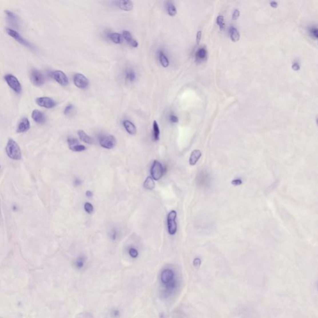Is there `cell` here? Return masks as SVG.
Masks as SVG:
<instances>
[{"label":"cell","instance_id":"f35d334b","mask_svg":"<svg viewBox=\"0 0 318 318\" xmlns=\"http://www.w3.org/2000/svg\"><path fill=\"white\" fill-rule=\"evenodd\" d=\"M170 121L173 123H176L178 122V118L175 115H172L170 116Z\"/></svg>","mask_w":318,"mask_h":318},{"label":"cell","instance_id":"6da1fadb","mask_svg":"<svg viewBox=\"0 0 318 318\" xmlns=\"http://www.w3.org/2000/svg\"><path fill=\"white\" fill-rule=\"evenodd\" d=\"M8 156L14 160H19L21 158V151L19 145L12 139L8 140L6 147Z\"/></svg>","mask_w":318,"mask_h":318},{"label":"cell","instance_id":"2e32d148","mask_svg":"<svg viewBox=\"0 0 318 318\" xmlns=\"http://www.w3.org/2000/svg\"><path fill=\"white\" fill-rule=\"evenodd\" d=\"M201 152L200 150H194L192 151L189 159L190 165L191 166L196 165L199 159L201 157Z\"/></svg>","mask_w":318,"mask_h":318},{"label":"cell","instance_id":"bcb514c9","mask_svg":"<svg viewBox=\"0 0 318 318\" xmlns=\"http://www.w3.org/2000/svg\"><path fill=\"white\" fill-rule=\"evenodd\" d=\"M119 314H120V313H119L118 310H115L113 312V315L115 317H118L119 316Z\"/></svg>","mask_w":318,"mask_h":318},{"label":"cell","instance_id":"8d00e7d4","mask_svg":"<svg viewBox=\"0 0 318 318\" xmlns=\"http://www.w3.org/2000/svg\"><path fill=\"white\" fill-rule=\"evenodd\" d=\"M243 183V181L241 179H235L232 181V184L235 186L241 185Z\"/></svg>","mask_w":318,"mask_h":318},{"label":"cell","instance_id":"d4e9b609","mask_svg":"<svg viewBox=\"0 0 318 318\" xmlns=\"http://www.w3.org/2000/svg\"><path fill=\"white\" fill-rule=\"evenodd\" d=\"M159 60H160V63L164 67H167L169 65V61L167 57L165 56V54L162 51L159 52Z\"/></svg>","mask_w":318,"mask_h":318},{"label":"cell","instance_id":"3957f363","mask_svg":"<svg viewBox=\"0 0 318 318\" xmlns=\"http://www.w3.org/2000/svg\"><path fill=\"white\" fill-rule=\"evenodd\" d=\"M164 172L165 169L162 166V164L158 160H154L150 169L152 178L154 179V180L158 181L163 176Z\"/></svg>","mask_w":318,"mask_h":318},{"label":"cell","instance_id":"ffe728a7","mask_svg":"<svg viewBox=\"0 0 318 318\" xmlns=\"http://www.w3.org/2000/svg\"><path fill=\"white\" fill-rule=\"evenodd\" d=\"M78 135L82 141L88 144H92L93 143V138L86 134L85 132L83 130H79L78 131Z\"/></svg>","mask_w":318,"mask_h":318},{"label":"cell","instance_id":"f1b7e54d","mask_svg":"<svg viewBox=\"0 0 318 318\" xmlns=\"http://www.w3.org/2000/svg\"><path fill=\"white\" fill-rule=\"evenodd\" d=\"M85 262V258L84 257H80L75 262V265L77 268L80 269L84 267Z\"/></svg>","mask_w":318,"mask_h":318},{"label":"cell","instance_id":"44dd1931","mask_svg":"<svg viewBox=\"0 0 318 318\" xmlns=\"http://www.w3.org/2000/svg\"><path fill=\"white\" fill-rule=\"evenodd\" d=\"M144 188L147 190H152L154 189L155 184L154 179L151 176H147L144 182Z\"/></svg>","mask_w":318,"mask_h":318},{"label":"cell","instance_id":"7bdbcfd3","mask_svg":"<svg viewBox=\"0 0 318 318\" xmlns=\"http://www.w3.org/2000/svg\"><path fill=\"white\" fill-rule=\"evenodd\" d=\"M85 194H86V196H87L88 198H91V197L93 196V193L91 191H90V190L86 191Z\"/></svg>","mask_w":318,"mask_h":318},{"label":"cell","instance_id":"b9f144b4","mask_svg":"<svg viewBox=\"0 0 318 318\" xmlns=\"http://www.w3.org/2000/svg\"><path fill=\"white\" fill-rule=\"evenodd\" d=\"M292 68H293V69L294 70H295V71H298V70H299V68H300V67H299V65H298V63H294V64L292 65Z\"/></svg>","mask_w":318,"mask_h":318},{"label":"cell","instance_id":"74e56055","mask_svg":"<svg viewBox=\"0 0 318 318\" xmlns=\"http://www.w3.org/2000/svg\"><path fill=\"white\" fill-rule=\"evenodd\" d=\"M201 34H202V32L200 31L197 32V35H196V43H197V44H200L201 39Z\"/></svg>","mask_w":318,"mask_h":318},{"label":"cell","instance_id":"ab89813d","mask_svg":"<svg viewBox=\"0 0 318 318\" xmlns=\"http://www.w3.org/2000/svg\"><path fill=\"white\" fill-rule=\"evenodd\" d=\"M117 235H118L117 231L116 230H113V232H112V234H111L112 239H113V241H115L116 239V238H117Z\"/></svg>","mask_w":318,"mask_h":318},{"label":"cell","instance_id":"8fae6325","mask_svg":"<svg viewBox=\"0 0 318 318\" xmlns=\"http://www.w3.org/2000/svg\"><path fill=\"white\" fill-rule=\"evenodd\" d=\"M175 278V272L172 269H165L161 273L160 279L164 284H167Z\"/></svg>","mask_w":318,"mask_h":318},{"label":"cell","instance_id":"9c48e42d","mask_svg":"<svg viewBox=\"0 0 318 318\" xmlns=\"http://www.w3.org/2000/svg\"><path fill=\"white\" fill-rule=\"evenodd\" d=\"M36 103H37L39 106L47 108V109H50V108H53L55 107L56 105V103L51 98L49 97H40L36 99Z\"/></svg>","mask_w":318,"mask_h":318},{"label":"cell","instance_id":"7c38bea8","mask_svg":"<svg viewBox=\"0 0 318 318\" xmlns=\"http://www.w3.org/2000/svg\"><path fill=\"white\" fill-rule=\"evenodd\" d=\"M30 129V122L27 118H23L21 119L17 128V132L23 133L27 132Z\"/></svg>","mask_w":318,"mask_h":318},{"label":"cell","instance_id":"4316f807","mask_svg":"<svg viewBox=\"0 0 318 318\" xmlns=\"http://www.w3.org/2000/svg\"><path fill=\"white\" fill-rule=\"evenodd\" d=\"M126 79L131 82L134 81L136 79V74L134 71L132 70H128L126 74Z\"/></svg>","mask_w":318,"mask_h":318},{"label":"cell","instance_id":"4fadbf2b","mask_svg":"<svg viewBox=\"0 0 318 318\" xmlns=\"http://www.w3.org/2000/svg\"><path fill=\"white\" fill-rule=\"evenodd\" d=\"M32 118L36 122L39 124H42L45 123L46 118L44 114L42 112L39 110H35L32 113Z\"/></svg>","mask_w":318,"mask_h":318},{"label":"cell","instance_id":"30bf717a","mask_svg":"<svg viewBox=\"0 0 318 318\" xmlns=\"http://www.w3.org/2000/svg\"><path fill=\"white\" fill-rule=\"evenodd\" d=\"M52 76L55 80L62 86H67L68 84V79L65 73L60 70L54 71L52 73Z\"/></svg>","mask_w":318,"mask_h":318},{"label":"cell","instance_id":"7a4b0ae2","mask_svg":"<svg viewBox=\"0 0 318 318\" xmlns=\"http://www.w3.org/2000/svg\"><path fill=\"white\" fill-rule=\"evenodd\" d=\"M6 31L7 32V34H8L9 35H10L11 37H13L17 42H19V44H22L25 47H26L29 48L31 50H34L35 49L33 45H32L31 43H29L27 41H26V39H24L17 31H14L10 28H7Z\"/></svg>","mask_w":318,"mask_h":318},{"label":"cell","instance_id":"484cf974","mask_svg":"<svg viewBox=\"0 0 318 318\" xmlns=\"http://www.w3.org/2000/svg\"><path fill=\"white\" fill-rule=\"evenodd\" d=\"M167 11L170 16H175L177 13V11L175 6L172 3H169L167 5Z\"/></svg>","mask_w":318,"mask_h":318},{"label":"cell","instance_id":"8992f818","mask_svg":"<svg viewBox=\"0 0 318 318\" xmlns=\"http://www.w3.org/2000/svg\"><path fill=\"white\" fill-rule=\"evenodd\" d=\"M30 79L32 84L35 86H42L45 82V77L41 71L33 68L30 72Z\"/></svg>","mask_w":318,"mask_h":318},{"label":"cell","instance_id":"5b68a950","mask_svg":"<svg viewBox=\"0 0 318 318\" xmlns=\"http://www.w3.org/2000/svg\"><path fill=\"white\" fill-rule=\"evenodd\" d=\"M177 213L175 210L170 212L167 216V227L168 233L170 235H174L177 230V224L176 222Z\"/></svg>","mask_w":318,"mask_h":318},{"label":"cell","instance_id":"277c9868","mask_svg":"<svg viewBox=\"0 0 318 318\" xmlns=\"http://www.w3.org/2000/svg\"><path fill=\"white\" fill-rule=\"evenodd\" d=\"M5 80L6 84L13 91L17 94H19L22 90L20 82L17 78L12 74H7L5 76Z\"/></svg>","mask_w":318,"mask_h":318},{"label":"cell","instance_id":"836d02e7","mask_svg":"<svg viewBox=\"0 0 318 318\" xmlns=\"http://www.w3.org/2000/svg\"><path fill=\"white\" fill-rule=\"evenodd\" d=\"M129 254L133 259H136L138 257V251L134 248H130L129 250Z\"/></svg>","mask_w":318,"mask_h":318},{"label":"cell","instance_id":"ba28073f","mask_svg":"<svg viewBox=\"0 0 318 318\" xmlns=\"http://www.w3.org/2000/svg\"><path fill=\"white\" fill-rule=\"evenodd\" d=\"M73 82L77 87L81 89H85L88 85V79L82 73H77L74 75Z\"/></svg>","mask_w":318,"mask_h":318},{"label":"cell","instance_id":"d6986e66","mask_svg":"<svg viewBox=\"0 0 318 318\" xmlns=\"http://www.w3.org/2000/svg\"><path fill=\"white\" fill-rule=\"evenodd\" d=\"M123 126L129 134L135 135L137 132V129L135 125L132 122L128 120H124L123 121Z\"/></svg>","mask_w":318,"mask_h":318},{"label":"cell","instance_id":"5bb4252c","mask_svg":"<svg viewBox=\"0 0 318 318\" xmlns=\"http://www.w3.org/2000/svg\"><path fill=\"white\" fill-rule=\"evenodd\" d=\"M5 13L6 14L8 23L11 25V26L15 28H18L19 27V21H18V18L16 14L8 10L6 11Z\"/></svg>","mask_w":318,"mask_h":318},{"label":"cell","instance_id":"cb8c5ba5","mask_svg":"<svg viewBox=\"0 0 318 318\" xmlns=\"http://www.w3.org/2000/svg\"><path fill=\"white\" fill-rule=\"evenodd\" d=\"M153 131H154V139L157 141V140H159V138H160V129H159L158 123L156 121H154Z\"/></svg>","mask_w":318,"mask_h":318},{"label":"cell","instance_id":"83f0119b","mask_svg":"<svg viewBox=\"0 0 318 318\" xmlns=\"http://www.w3.org/2000/svg\"><path fill=\"white\" fill-rule=\"evenodd\" d=\"M69 149L73 151V152H82L86 150V147L84 145H80V144H77V145H74L69 147Z\"/></svg>","mask_w":318,"mask_h":318},{"label":"cell","instance_id":"1f68e13d","mask_svg":"<svg viewBox=\"0 0 318 318\" xmlns=\"http://www.w3.org/2000/svg\"><path fill=\"white\" fill-rule=\"evenodd\" d=\"M67 143H68V147H70V146H72L78 144V140L77 139L74 138V137H68V139H67Z\"/></svg>","mask_w":318,"mask_h":318},{"label":"cell","instance_id":"60d3db41","mask_svg":"<svg viewBox=\"0 0 318 318\" xmlns=\"http://www.w3.org/2000/svg\"><path fill=\"white\" fill-rule=\"evenodd\" d=\"M82 180H80L79 178H76L74 181V185L75 186H80L82 184Z\"/></svg>","mask_w":318,"mask_h":318},{"label":"cell","instance_id":"52a82bcc","mask_svg":"<svg viewBox=\"0 0 318 318\" xmlns=\"http://www.w3.org/2000/svg\"><path fill=\"white\" fill-rule=\"evenodd\" d=\"M100 144L103 148L111 149L114 148L116 144V139L112 135L104 136L100 139Z\"/></svg>","mask_w":318,"mask_h":318},{"label":"cell","instance_id":"7dc6e473","mask_svg":"<svg viewBox=\"0 0 318 318\" xmlns=\"http://www.w3.org/2000/svg\"><path fill=\"white\" fill-rule=\"evenodd\" d=\"M0 168H1V166H0Z\"/></svg>","mask_w":318,"mask_h":318},{"label":"cell","instance_id":"f546056e","mask_svg":"<svg viewBox=\"0 0 318 318\" xmlns=\"http://www.w3.org/2000/svg\"><path fill=\"white\" fill-rule=\"evenodd\" d=\"M206 54H207L206 50L203 48H201L200 49H199L198 51L197 52L196 57H197L198 59H204L205 57L206 56Z\"/></svg>","mask_w":318,"mask_h":318},{"label":"cell","instance_id":"7402d4cb","mask_svg":"<svg viewBox=\"0 0 318 318\" xmlns=\"http://www.w3.org/2000/svg\"><path fill=\"white\" fill-rule=\"evenodd\" d=\"M109 37L111 41L113 42H114L115 44H121L122 42V41H123L122 35L119 33H116V32L110 34L109 35Z\"/></svg>","mask_w":318,"mask_h":318},{"label":"cell","instance_id":"ee69618b","mask_svg":"<svg viewBox=\"0 0 318 318\" xmlns=\"http://www.w3.org/2000/svg\"><path fill=\"white\" fill-rule=\"evenodd\" d=\"M270 6L272 7V8H277L278 6V3L276 1H271L270 3Z\"/></svg>","mask_w":318,"mask_h":318},{"label":"cell","instance_id":"e0dca14e","mask_svg":"<svg viewBox=\"0 0 318 318\" xmlns=\"http://www.w3.org/2000/svg\"><path fill=\"white\" fill-rule=\"evenodd\" d=\"M176 285L177 282L176 280H175V278L171 281H170L169 283L165 284L164 294L166 295V296H168V295H170L173 291L175 290Z\"/></svg>","mask_w":318,"mask_h":318},{"label":"cell","instance_id":"d6a6232c","mask_svg":"<svg viewBox=\"0 0 318 318\" xmlns=\"http://www.w3.org/2000/svg\"><path fill=\"white\" fill-rule=\"evenodd\" d=\"M217 24H218L221 30L224 28V17L222 16H219L217 17Z\"/></svg>","mask_w":318,"mask_h":318},{"label":"cell","instance_id":"ac0fdd59","mask_svg":"<svg viewBox=\"0 0 318 318\" xmlns=\"http://www.w3.org/2000/svg\"><path fill=\"white\" fill-rule=\"evenodd\" d=\"M122 37H123L129 44L134 47H137L138 46V42L132 37L131 34L129 31H124L122 32Z\"/></svg>","mask_w":318,"mask_h":318},{"label":"cell","instance_id":"4dcf8cb0","mask_svg":"<svg viewBox=\"0 0 318 318\" xmlns=\"http://www.w3.org/2000/svg\"><path fill=\"white\" fill-rule=\"evenodd\" d=\"M84 209H85V211L87 213H88V214H92V213L94 211L93 206L90 203H88V202H87V203H85Z\"/></svg>","mask_w":318,"mask_h":318},{"label":"cell","instance_id":"9a60e30c","mask_svg":"<svg viewBox=\"0 0 318 318\" xmlns=\"http://www.w3.org/2000/svg\"><path fill=\"white\" fill-rule=\"evenodd\" d=\"M119 8L125 11H129L133 9V3L129 0H121L118 2Z\"/></svg>","mask_w":318,"mask_h":318},{"label":"cell","instance_id":"d590c367","mask_svg":"<svg viewBox=\"0 0 318 318\" xmlns=\"http://www.w3.org/2000/svg\"><path fill=\"white\" fill-rule=\"evenodd\" d=\"M239 15H240V11L238 9H236L234 11V12L232 14V19L233 20L237 19V18L239 17Z\"/></svg>","mask_w":318,"mask_h":318},{"label":"cell","instance_id":"e575fe53","mask_svg":"<svg viewBox=\"0 0 318 318\" xmlns=\"http://www.w3.org/2000/svg\"><path fill=\"white\" fill-rule=\"evenodd\" d=\"M73 106L71 105V104H69V105H68L66 108L64 110V114L65 115H68L69 114L70 112L71 111L72 109H73Z\"/></svg>","mask_w":318,"mask_h":318},{"label":"cell","instance_id":"f6af8a7d","mask_svg":"<svg viewBox=\"0 0 318 318\" xmlns=\"http://www.w3.org/2000/svg\"><path fill=\"white\" fill-rule=\"evenodd\" d=\"M312 34L315 36L316 38H317V29H312Z\"/></svg>","mask_w":318,"mask_h":318},{"label":"cell","instance_id":"603a6c76","mask_svg":"<svg viewBox=\"0 0 318 318\" xmlns=\"http://www.w3.org/2000/svg\"><path fill=\"white\" fill-rule=\"evenodd\" d=\"M230 39L234 42H237L240 39V34L237 31V29L235 27H231L230 29Z\"/></svg>","mask_w":318,"mask_h":318}]
</instances>
